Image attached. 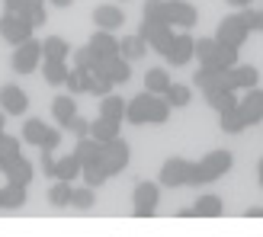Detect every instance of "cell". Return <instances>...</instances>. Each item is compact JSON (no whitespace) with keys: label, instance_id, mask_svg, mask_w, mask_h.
<instances>
[{"label":"cell","instance_id":"cell-36","mask_svg":"<svg viewBox=\"0 0 263 237\" xmlns=\"http://www.w3.org/2000/svg\"><path fill=\"white\" fill-rule=\"evenodd\" d=\"M81 176H84V183H87L90 189H97V186H103V183L109 180V173L100 167V161H90V164H84V167H81Z\"/></svg>","mask_w":263,"mask_h":237},{"label":"cell","instance_id":"cell-51","mask_svg":"<svg viewBox=\"0 0 263 237\" xmlns=\"http://www.w3.org/2000/svg\"><path fill=\"white\" fill-rule=\"evenodd\" d=\"M228 4H231V7H241V10H244V7H254V0H228Z\"/></svg>","mask_w":263,"mask_h":237},{"label":"cell","instance_id":"cell-23","mask_svg":"<svg viewBox=\"0 0 263 237\" xmlns=\"http://www.w3.org/2000/svg\"><path fill=\"white\" fill-rule=\"evenodd\" d=\"M221 212H225V205L218 195H199L193 205V218H218Z\"/></svg>","mask_w":263,"mask_h":237},{"label":"cell","instance_id":"cell-37","mask_svg":"<svg viewBox=\"0 0 263 237\" xmlns=\"http://www.w3.org/2000/svg\"><path fill=\"white\" fill-rule=\"evenodd\" d=\"M234 64H238V48L218 45V51H215V58H212V64H209V68H212V71H231Z\"/></svg>","mask_w":263,"mask_h":237},{"label":"cell","instance_id":"cell-24","mask_svg":"<svg viewBox=\"0 0 263 237\" xmlns=\"http://www.w3.org/2000/svg\"><path fill=\"white\" fill-rule=\"evenodd\" d=\"M42 58L68 61V58H71V45H68V38H61V35H48L45 42H42Z\"/></svg>","mask_w":263,"mask_h":237},{"label":"cell","instance_id":"cell-9","mask_svg":"<svg viewBox=\"0 0 263 237\" xmlns=\"http://www.w3.org/2000/svg\"><path fill=\"white\" fill-rule=\"evenodd\" d=\"M190 176H193V161L186 157H170L161 167V186H190Z\"/></svg>","mask_w":263,"mask_h":237},{"label":"cell","instance_id":"cell-53","mask_svg":"<svg viewBox=\"0 0 263 237\" xmlns=\"http://www.w3.org/2000/svg\"><path fill=\"white\" fill-rule=\"evenodd\" d=\"M4 125H7V112L0 109V131H4Z\"/></svg>","mask_w":263,"mask_h":237},{"label":"cell","instance_id":"cell-52","mask_svg":"<svg viewBox=\"0 0 263 237\" xmlns=\"http://www.w3.org/2000/svg\"><path fill=\"white\" fill-rule=\"evenodd\" d=\"M257 183H260V189H263V157L257 161Z\"/></svg>","mask_w":263,"mask_h":237},{"label":"cell","instance_id":"cell-19","mask_svg":"<svg viewBox=\"0 0 263 237\" xmlns=\"http://www.w3.org/2000/svg\"><path fill=\"white\" fill-rule=\"evenodd\" d=\"M77 115V100L74 96H55L51 100V118H55L58 125L68 128V122Z\"/></svg>","mask_w":263,"mask_h":237},{"label":"cell","instance_id":"cell-47","mask_svg":"<svg viewBox=\"0 0 263 237\" xmlns=\"http://www.w3.org/2000/svg\"><path fill=\"white\" fill-rule=\"evenodd\" d=\"M51 167H55V154H51V151H42V170H45L48 176H51Z\"/></svg>","mask_w":263,"mask_h":237},{"label":"cell","instance_id":"cell-11","mask_svg":"<svg viewBox=\"0 0 263 237\" xmlns=\"http://www.w3.org/2000/svg\"><path fill=\"white\" fill-rule=\"evenodd\" d=\"M199 23V10L190 0H167V26H180V29H193Z\"/></svg>","mask_w":263,"mask_h":237},{"label":"cell","instance_id":"cell-41","mask_svg":"<svg viewBox=\"0 0 263 237\" xmlns=\"http://www.w3.org/2000/svg\"><path fill=\"white\" fill-rule=\"evenodd\" d=\"M241 16H244V23H247V29H251V32H263V10L244 7V10H241Z\"/></svg>","mask_w":263,"mask_h":237},{"label":"cell","instance_id":"cell-54","mask_svg":"<svg viewBox=\"0 0 263 237\" xmlns=\"http://www.w3.org/2000/svg\"><path fill=\"white\" fill-rule=\"evenodd\" d=\"M260 10H263V7H260Z\"/></svg>","mask_w":263,"mask_h":237},{"label":"cell","instance_id":"cell-6","mask_svg":"<svg viewBox=\"0 0 263 237\" xmlns=\"http://www.w3.org/2000/svg\"><path fill=\"white\" fill-rule=\"evenodd\" d=\"M32 29L35 26L26 19V16H20V13H4L0 16V38L4 42H10V45H23L26 38H32Z\"/></svg>","mask_w":263,"mask_h":237},{"label":"cell","instance_id":"cell-29","mask_svg":"<svg viewBox=\"0 0 263 237\" xmlns=\"http://www.w3.org/2000/svg\"><path fill=\"white\" fill-rule=\"evenodd\" d=\"M193 84L202 90V93H212V90H218V87H225L221 84V71H212V68H199L193 74Z\"/></svg>","mask_w":263,"mask_h":237},{"label":"cell","instance_id":"cell-18","mask_svg":"<svg viewBox=\"0 0 263 237\" xmlns=\"http://www.w3.org/2000/svg\"><path fill=\"white\" fill-rule=\"evenodd\" d=\"M100 118H109V122H125V100L116 96V93H106L100 100Z\"/></svg>","mask_w":263,"mask_h":237},{"label":"cell","instance_id":"cell-3","mask_svg":"<svg viewBox=\"0 0 263 237\" xmlns=\"http://www.w3.org/2000/svg\"><path fill=\"white\" fill-rule=\"evenodd\" d=\"M128 157H132V148H128V141H122V138H112V141H103L100 144V167L106 170L109 176H116V173H122V170L128 167Z\"/></svg>","mask_w":263,"mask_h":237},{"label":"cell","instance_id":"cell-13","mask_svg":"<svg viewBox=\"0 0 263 237\" xmlns=\"http://www.w3.org/2000/svg\"><path fill=\"white\" fill-rule=\"evenodd\" d=\"M238 112L244 115L247 125L263 122V90L260 87H251V90H244V96H238Z\"/></svg>","mask_w":263,"mask_h":237},{"label":"cell","instance_id":"cell-25","mask_svg":"<svg viewBox=\"0 0 263 237\" xmlns=\"http://www.w3.org/2000/svg\"><path fill=\"white\" fill-rule=\"evenodd\" d=\"M81 161H77V157L74 154H68V157H61V161H58V157H55V167H51V176H55V180H74V176H81Z\"/></svg>","mask_w":263,"mask_h":237},{"label":"cell","instance_id":"cell-26","mask_svg":"<svg viewBox=\"0 0 263 237\" xmlns=\"http://www.w3.org/2000/svg\"><path fill=\"white\" fill-rule=\"evenodd\" d=\"M26 186H16V183H7V186H0V208H20L26 205Z\"/></svg>","mask_w":263,"mask_h":237},{"label":"cell","instance_id":"cell-15","mask_svg":"<svg viewBox=\"0 0 263 237\" xmlns=\"http://www.w3.org/2000/svg\"><path fill=\"white\" fill-rule=\"evenodd\" d=\"M87 48L93 51V58H100V61H109V58H116V55H119V38H116L112 32H106V29H97L93 35H90Z\"/></svg>","mask_w":263,"mask_h":237},{"label":"cell","instance_id":"cell-33","mask_svg":"<svg viewBox=\"0 0 263 237\" xmlns=\"http://www.w3.org/2000/svg\"><path fill=\"white\" fill-rule=\"evenodd\" d=\"M45 131H48V125L42 122V118H29V122L23 125V141H26V144H32V148H42Z\"/></svg>","mask_w":263,"mask_h":237},{"label":"cell","instance_id":"cell-44","mask_svg":"<svg viewBox=\"0 0 263 237\" xmlns=\"http://www.w3.org/2000/svg\"><path fill=\"white\" fill-rule=\"evenodd\" d=\"M97 199H93V189L90 186H74V199H71V205H77V208H90Z\"/></svg>","mask_w":263,"mask_h":237},{"label":"cell","instance_id":"cell-14","mask_svg":"<svg viewBox=\"0 0 263 237\" xmlns=\"http://www.w3.org/2000/svg\"><path fill=\"white\" fill-rule=\"evenodd\" d=\"M0 109H4L7 115H23L26 109H29V96L23 93L20 84H4L0 87Z\"/></svg>","mask_w":263,"mask_h":237},{"label":"cell","instance_id":"cell-35","mask_svg":"<svg viewBox=\"0 0 263 237\" xmlns=\"http://www.w3.org/2000/svg\"><path fill=\"white\" fill-rule=\"evenodd\" d=\"M74 157H77V161H81V164H90V161H97V157H100V141L97 138H77V144H74Z\"/></svg>","mask_w":263,"mask_h":237},{"label":"cell","instance_id":"cell-30","mask_svg":"<svg viewBox=\"0 0 263 237\" xmlns=\"http://www.w3.org/2000/svg\"><path fill=\"white\" fill-rule=\"evenodd\" d=\"M170 84H174V81H170V74L164 68H151L148 74H144V90H148V93H161L164 96V90Z\"/></svg>","mask_w":263,"mask_h":237},{"label":"cell","instance_id":"cell-45","mask_svg":"<svg viewBox=\"0 0 263 237\" xmlns=\"http://www.w3.org/2000/svg\"><path fill=\"white\" fill-rule=\"evenodd\" d=\"M68 128L74 131V135H77V138H87V135H90V122H87V118H84L81 112H77V115L71 118V122H68Z\"/></svg>","mask_w":263,"mask_h":237},{"label":"cell","instance_id":"cell-49","mask_svg":"<svg viewBox=\"0 0 263 237\" xmlns=\"http://www.w3.org/2000/svg\"><path fill=\"white\" fill-rule=\"evenodd\" d=\"M244 215H247V218H263V205H254V208H247Z\"/></svg>","mask_w":263,"mask_h":237},{"label":"cell","instance_id":"cell-12","mask_svg":"<svg viewBox=\"0 0 263 237\" xmlns=\"http://www.w3.org/2000/svg\"><path fill=\"white\" fill-rule=\"evenodd\" d=\"M193 45H196V38L190 32H174V38H170V45L164 51V58L174 64V68H183V64H190L193 61Z\"/></svg>","mask_w":263,"mask_h":237},{"label":"cell","instance_id":"cell-31","mask_svg":"<svg viewBox=\"0 0 263 237\" xmlns=\"http://www.w3.org/2000/svg\"><path fill=\"white\" fill-rule=\"evenodd\" d=\"M164 100L170 103V109H183V106H190V100H193V90L186 87V84H170L167 90H164Z\"/></svg>","mask_w":263,"mask_h":237},{"label":"cell","instance_id":"cell-10","mask_svg":"<svg viewBox=\"0 0 263 237\" xmlns=\"http://www.w3.org/2000/svg\"><path fill=\"white\" fill-rule=\"evenodd\" d=\"M260 81V71L254 64H234L231 71H221V84L228 90H251Z\"/></svg>","mask_w":263,"mask_h":237},{"label":"cell","instance_id":"cell-50","mask_svg":"<svg viewBox=\"0 0 263 237\" xmlns=\"http://www.w3.org/2000/svg\"><path fill=\"white\" fill-rule=\"evenodd\" d=\"M48 4H51V7H58V10H64V7H71L74 0H48Z\"/></svg>","mask_w":263,"mask_h":237},{"label":"cell","instance_id":"cell-38","mask_svg":"<svg viewBox=\"0 0 263 237\" xmlns=\"http://www.w3.org/2000/svg\"><path fill=\"white\" fill-rule=\"evenodd\" d=\"M20 16H26L32 26H42L45 23V0H26L20 7Z\"/></svg>","mask_w":263,"mask_h":237},{"label":"cell","instance_id":"cell-34","mask_svg":"<svg viewBox=\"0 0 263 237\" xmlns=\"http://www.w3.org/2000/svg\"><path fill=\"white\" fill-rule=\"evenodd\" d=\"M71 199H74V186H71V183L68 180H55V183H51V189H48V202L51 205H71Z\"/></svg>","mask_w":263,"mask_h":237},{"label":"cell","instance_id":"cell-22","mask_svg":"<svg viewBox=\"0 0 263 237\" xmlns=\"http://www.w3.org/2000/svg\"><path fill=\"white\" fill-rule=\"evenodd\" d=\"M119 55L125 61H138V58L148 55V45H144V38L138 32L135 35H125V38H119Z\"/></svg>","mask_w":263,"mask_h":237},{"label":"cell","instance_id":"cell-46","mask_svg":"<svg viewBox=\"0 0 263 237\" xmlns=\"http://www.w3.org/2000/svg\"><path fill=\"white\" fill-rule=\"evenodd\" d=\"M58 144H61V131L48 125V131H45V141H42V151H58Z\"/></svg>","mask_w":263,"mask_h":237},{"label":"cell","instance_id":"cell-42","mask_svg":"<svg viewBox=\"0 0 263 237\" xmlns=\"http://www.w3.org/2000/svg\"><path fill=\"white\" fill-rule=\"evenodd\" d=\"M71 55H74V68H84V71H90V68L97 64L93 51H90L87 45H84V48H71Z\"/></svg>","mask_w":263,"mask_h":237},{"label":"cell","instance_id":"cell-39","mask_svg":"<svg viewBox=\"0 0 263 237\" xmlns=\"http://www.w3.org/2000/svg\"><path fill=\"white\" fill-rule=\"evenodd\" d=\"M141 16L154 19V23H167V0H144Z\"/></svg>","mask_w":263,"mask_h":237},{"label":"cell","instance_id":"cell-1","mask_svg":"<svg viewBox=\"0 0 263 237\" xmlns=\"http://www.w3.org/2000/svg\"><path fill=\"white\" fill-rule=\"evenodd\" d=\"M170 118V103L161 93H138L125 103V122L132 125H167Z\"/></svg>","mask_w":263,"mask_h":237},{"label":"cell","instance_id":"cell-2","mask_svg":"<svg viewBox=\"0 0 263 237\" xmlns=\"http://www.w3.org/2000/svg\"><path fill=\"white\" fill-rule=\"evenodd\" d=\"M231 164H234L231 151H221V148L209 151L202 161H193L190 186H202V183H215V180H221V176H225L228 170H231Z\"/></svg>","mask_w":263,"mask_h":237},{"label":"cell","instance_id":"cell-4","mask_svg":"<svg viewBox=\"0 0 263 237\" xmlns=\"http://www.w3.org/2000/svg\"><path fill=\"white\" fill-rule=\"evenodd\" d=\"M247 38H251V29L241 13H228L225 19L218 23V32H215V42L218 45H228V48H241Z\"/></svg>","mask_w":263,"mask_h":237},{"label":"cell","instance_id":"cell-28","mask_svg":"<svg viewBox=\"0 0 263 237\" xmlns=\"http://www.w3.org/2000/svg\"><path fill=\"white\" fill-rule=\"evenodd\" d=\"M103 68H106V74H109L112 84H128V81H132V68H128V61H125L122 55L103 61Z\"/></svg>","mask_w":263,"mask_h":237},{"label":"cell","instance_id":"cell-8","mask_svg":"<svg viewBox=\"0 0 263 237\" xmlns=\"http://www.w3.org/2000/svg\"><path fill=\"white\" fill-rule=\"evenodd\" d=\"M138 35L144 38V45H148L151 51H167L170 45V38H174V26H167V23H154V19H141L138 26Z\"/></svg>","mask_w":263,"mask_h":237},{"label":"cell","instance_id":"cell-21","mask_svg":"<svg viewBox=\"0 0 263 237\" xmlns=\"http://www.w3.org/2000/svg\"><path fill=\"white\" fill-rule=\"evenodd\" d=\"M68 61H55V58H42V77L51 84V87H61L68 81Z\"/></svg>","mask_w":263,"mask_h":237},{"label":"cell","instance_id":"cell-7","mask_svg":"<svg viewBox=\"0 0 263 237\" xmlns=\"http://www.w3.org/2000/svg\"><path fill=\"white\" fill-rule=\"evenodd\" d=\"M10 64H13V71H16V74H32L39 64H42V42H35V38H26L23 45L13 48Z\"/></svg>","mask_w":263,"mask_h":237},{"label":"cell","instance_id":"cell-40","mask_svg":"<svg viewBox=\"0 0 263 237\" xmlns=\"http://www.w3.org/2000/svg\"><path fill=\"white\" fill-rule=\"evenodd\" d=\"M16 154H23V151H20V138H13V135H7V131H0V167H4L10 157H16Z\"/></svg>","mask_w":263,"mask_h":237},{"label":"cell","instance_id":"cell-43","mask_svg":"<svg viewBox=\"0 0 263 237\" xmlns=\"http://www.w3.org/2000/svg\"><path fill=\"white\" fill-rule=\"evenodd\" d=\"M64 87L71 90V96L84 93V68H71V71H68V81H64Z\"/></svg>","mask_w":263,"mask_h":237},{"label":"cell","instance_id":"cell-32","mask_svg":"<svg viewBox=\"0 0 263 237\" xmlns=\"http://www.w3.org/2000/svg\"><path fill=\"white\" fill-rule=\"evenodd\" d=\"M90 138H97L100 144L119 138V122H109V118H97V122H90Z\"/></svg>","mask_w":263,"mask_h":237},{"label":"cell","instance_id":"cell-16","mask_svg":"<svg viewBox=\"0 0 263 237\" xmlns=\"http://www.w3.org/2000/svg\"><path fill=\"white\" fill-rule=\"evenodd\" d=\"M0 173L7 176V183H16V186H29V183H32V164L26 161L23 154H16V157H10V161L0 167Z\"/></svg>","mask_w":263,"mask_h":237},{"label":"cell","instance_id":"cell-20","mask_svg":"<svg viewBox=\"0 0 263 237\" xmlns=\"http://www.w3.org/2000/svg\"><path fill=\"white\" fill-rule=\"evenodd\" d=\"M205 103L212 106L215 112H225V109H234L238 106V90H228V87H218L212 93H205Z\"/></svg>","mask_w":263,"mask_h":237},{"label":"cell","instance_id":"cell-17","mask_svg":"<svg viewBox=\"0 0 263 237\" xmlns=\"http://www.w3.org/2000/svg\"><path fill=\"white\" fill-rule=\"evenodd\" d=\"M93 23H97V29L116 32V29L125 26V13H122V7H116V4H100L93 10Z\"/></svg>","mask_w":263,"mask_h":237},{"label":"cell","instance_id":"cell-48","mask_svg":"<svg viewBox=\"0 0 263 237\" xmlns=\"http://www.w3.org/2000/svg\"><path fill=\"white\" fill-rule=\"evenodd\" d=\"M26 4V0H4V7L10 10V13H20V7Z\"/></svg>","mask_w":263,"mask_h":237},{"label":"cell","instance_id":"cell-5","mask_svg":"<svg viewBox=\"0 0 263 237\" xmlns=\"http://www.w3.org/2000/svg\"><path fill=\"white\" fill-rule=\"evenodd\" d=\"M132 212H135V218H151L157 212V202H161V186L151 180H141L135 192H132Z\"/></svg>","mask_w":263,"mask_h":237},{"label":"cell","instance_id":"cell-27","mask_svg":"<svg viewBox=\"0 0 263 237\" xmlns=\"http://www.w3.org/2000/svg\"><path fill=\"white\" fill-rule=\"evenodd\" d=\"M218 128L225 131V135H241V131L247 128V122H244V115L238 112V106H234V109H225V112H218Z\"/></svg>","mask_w":263,"mask_h":237}]
</instances>
